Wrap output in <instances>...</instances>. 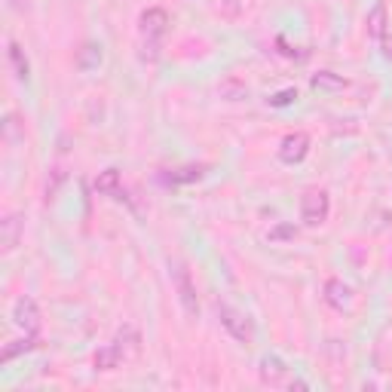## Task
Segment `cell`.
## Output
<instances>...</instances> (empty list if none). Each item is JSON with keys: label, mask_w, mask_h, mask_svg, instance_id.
Segmentation results:
<instances>
[{"label": "cell", "mask_w": 392, "mask_h": 392, "mask_svg": "<svg viewBox=\"0 0 392 392\" xmlns=\"http://www.w3.org/2000/svg\"><path fill=\"white\" fill-rule=\"evenodd\" d=\"M218 319H221V328L230 334L233 340L239 343H251L255 340V325H251V319L242 310H236V306H218Z\"/></svg>", "instance_id": "obj_1"}, {"label": "cell", "mask_w": 392, "mask_h": 392, "mask_svg": "<svg viewBox=\"0 0 392 392\" xmlns=\"http://www.w3.org/2000/svg\"><path fill=\"white\" fill-rule=\"evenodd\" d=\"M331 214V196L325 190H306L301 200V221L306 227H319Z\"/></svg>", "instance_id": "obj_2"}, {"label": "cell", "mask_w": 392, "mask_h": 392, "mask_svg": "<svg viewBox=\"0 0 392 392\" xmlns=\"http://www.w3.org/2000/svg\"><path fill=\"white\" fill-rule=\"evenodd\" d=\"M172 285H175V292H178V301L184 306V313H188L190 319H196V316H200V301H196V285H193V279H190L184 264L172 267Z\"/></svg>", "instance_id": "obj_3"}, {"label": "cell", "mask_w": 392, "mask_h": 392, "mask_svg": "<svg viewBox=\"0 0 392 392\" xmlns=\"http://www.w3.org/2000/svg\"><path fill=\"white\" fill-rule=\"evenodd\" d=\"M13 322L31 338L40 331V306H37L34 297H18L13 304Z\"/></svg>", "instance_id": "obj_4"}, {"label": "cell", "mask_w": 392, "mask_h": 392, "mask_svg": "<svg viewBox=\"0 0 392 392\" xmlns=\"http://www.w3.org/2000/svg\"><path fill=\"white\" fill-rule=\"evenodd\" d=\"M306 154H310V135L306 132H288L282 142H279V160L288 166L304 163Z\"/></svg>", "instance_id": "obj_5"}, {"label": "cell", "mask_w": 392, "mask_h": 392, "mask_svg": "<svg viewBox=\"0 0 392 392\" xmlns=\"http://www.w3.org/2000/svg\"><path fill=\"white\" fill-rule=\"evenodd\" d=\"M138 31H142L144 40H160V37L169 31V13L160 6H151L138 16Z\"/></svg>", "instance_id": "obj_6"}, {"label": "cell", "mask_w": 392, "mask_h": 392, "mask_svg": "<svg viewBox=\"0 0 392 392\" xmlns=\"http://www.w3.org/2000/svg\"><path fill=\"white\" fill-rule=\"evenodd\" d=\"M325 304L334 310H350L352 306V288L343 279H328L325 282Z\"/></svg>", "instance_id": "obj_7"}, {"label": "cell", "mask_w": 392, "mask_h": 392, "mask_svg": "<svg viewBox=\"0 0 392 392\" xmlns=\"http://www.w3.org/2000/svg\"><path fill=\"white\" fill-rule=\"evenodd\" d=\"M258 374H260V380H264L267 386H279V384L285 380L288 368H285V362L279 359V356H264V359H260Z\"/></svg>", "instance_id": "obj_8"}, {"label": "cell", "mask_w": 392, "mask_h": 392, "mask_svg": "<svg viewBox=\"0 0 392 392\" xmlns=\"http://www.w3.org/2000/svg\"><path fill=\"white\" fill-rule=\"evenodd\" d=\"M120 362H123V347L120 343H108V347H98L96 356H92V365L98 371H117Z\"/></svg>", "instance_id": "obj_9"}, {"label": "cell", "mask_w": 392, "mask_h": 392, "mask_svg": "<svg viewBox=\"0 0 392 392\" xmlns=\"http://www.w3.org/2000/svg\"><path fill=\"white\" fill-rule=\"evenodd\" d=\"M101 59H105V52H101L98 43H83L80 50H77V59H74V64H77V71L92 74V71H98Z\"/></svg>", "instance_id": "obj_10"}, {"label": "cell", "mask_w": 392, "mask_h": 392, "mask_svg": "<svg viewBox=\"0 0 392 392\" xmlns=\"http://www.w3.org/2000/svg\"><path fill=\"white\" fill-rule=\"evenodd\" d=\"M18 236H22V218H18V214H6V218L0 221V246H4L6 255L18 246Z\"/></svg>", "instance_id": "obj_11"}, {"label": "cell", "mask_w": 392, "mask_h": 392, "mask_svg": "<svg viewBox=\"0 0 392 392\" xmlns=\"http://www.w3.org/2000/svg\"><path fill=\"white\" fill-rule=\"evenodd\" d=\"M96 190L101 196H110V200H123V190H120V172L117 169H105V172H98V178H96Z\"/></svg>", "instance_id": "obj_12"}, {"label": "cell", "mask_w": 392, "mask_h": 392, "mask_svg": "<svg viewBox=\"0 0 392 392\" xmlns=\"http://www.w3.org/2000/svg\"><path fill=\"white\" fill-rule=\"evenodd\" d=\"M365 25H368V34L374 37V40H384V37H386V25H389L386 4H374V9H371L368 18H365Z\"/></svg>", "instance_id": "obj_13"}, {"label": "cell", "mask_w": 392, "mask_h": 392, "mask_svg": "<svg viewBox=\"0 0 392 392\" xmlns=\"http://www.w3.org/2000/svg\"><path fill=\"white\" fill-rule=\"evenodd\" d=\"M310 86L316 92H343V89H347V80H343L340 74H334V71H319V74H313V77H310Z\"/></svg>", "instance_id": "obj_14"}, {"label": "cell", "mask_w": 392, "mask_h": 392, "mask_svg": "<svg viewBox=\"0 0 392 392\" xmlns=\"http://www.w3.org/2000/svg\"><path fill=\"white\" fill-rule=\"evenodd\" d=\"M6 55H9V64H13L16 77L22 80V83H28V77H31V64H28L25 52H22V46H18L16 40H9V50H6Z\"/></svg>", "instance_id": "obj_15"}, {"label": "cell", "mask_w": 392, "mask_h": 392, "mask_svg": "<svg viewBox=\"0 0 392 392\" xmlns=\"http://www.w3.org/2000/svg\"><path fill=\"white\" fill-rule=\"evenodd\" d=\"M218 92H221V98H227V101H242V98L248 96V86H246L242 80H233V77H230V80L221 83Z\"/></svg>", "instance_id": "obj_16"}, {"label": "cell", "mask_w": 392, "mask_h": 392, "mask_svg": "<svg viewBox=\"0 0 392 392\" xmlns=\"http://www.w3.org/2000/svg\"><path fill=\"white\" fill-rule=\"evenodd\" d=\"M202 175H205L202 166H188V169H178V172L166 175V184H190V181H200Z\"/></svg>", "instance_id": "obj_17"}, {"label": "cell", "mask_w": 392, "mask_h": 392, "mask_svg": "<svg viewBox=\"0 0 392 392\" xmlns=\"http://www.w3.org/2000/svg\"><path fill=\"white\" fill-rule=\"evenodd\" d=\"M34 347H37V340L31 338V334H28L25 340H13L9 347H4V352H0V362H13L16 356H22V352H31Z\"/></svg>", "instance_id": "obj_18"}, {"label": "cell", "mask_w": 392, "mask_h": 392, "mask_svg": "<svg viewBox=\"0 0 392 392\" xmlns=\"http://www.w3.org/2000/svg\"><path fill=\"white\" fill-rule=\"evenodd\" d=\"M294 101H297V89L292 86V89H282V92H276V96H270L267 105L270 108H288V105H294Z\"/></svg>", "instance_id": "obj_19"}, {"label": "cell", "mask_w": 392, "mask_h": 392, "mask_svg": "<svg viewBox=\"0 0 392 392\" xmlns=\"http://www.w3.org/2000/svg\"><path fill=\"white\" fill-rule=\"evenodd\" d=\"M294 236H297V227H294V224H276V227L267 233L270 242H282V239H294Z\"/></svg>", "instance_id": "obj_20"}, {"label": "cell", "mask_w": 392, "mask_h": 392, "mask_svg": "<svg viewBox=\"0 0 392 392\" xmlns=\"http://www.w3.org/2000/svg\"><path fill=\"white\" fill-rule=\"evenodd\" d=\"M380 46H384V59L392 62V37H389V34L384 37V40H380Z\"/></svg>", "instance_id": "obj_21"}, {"label": "cell", "mask_w": 392, "mask_h": 392, "mask_svg": "<svg viewBox=\"0 0 392 392\" xmlns=\"http://www.w3.org/2000/svg\"><path fill=\"white\" fill-rule=\"evenodd\" d=\"M236 9H239V4H236V0H227V4H224V13H236Z\"/></svg>", "instance_id": "obj_22"}, {"label": "cell", "mask_w": 392, "mask_h": 392, "mask_svg": "<svg viewBox=\"0 0 392 392\" xmlns=\"http://www.w3.org/2000/svg\"><path fill=\"white\" fill-rule=\"evenodd\" d=\"M288 389H306V384H304V380H292V384H288Z\"/></svg>", "instance_id": "obj_23"}, {"label": "cell", "mask_w": 392, "mask_h": 392, "mask_svg": "<svg viewBox=\"0 0 392 392\" xmlns=\"http://www.w3.org/2000/svg\"><path fill=\"white\" fill-rule=\"evenodd\" d=\"M6 4H9V6H18V0H6Z\"/></svg>", "instance_id": "obj_24"}, {"label": "cell", "mask_w": 392, "mask_h": 392, "mask_svg": "<svg viewBox=\"0 0 392 392\" xmlns=\"http://www.w3.org/2000/svg\"><path fill=\"white\" fill-rule=\"evenodd\" d=\"M389 264H392V248H389Z\"/></svg>", "instance_id": "obj_25"}]
</instances>
